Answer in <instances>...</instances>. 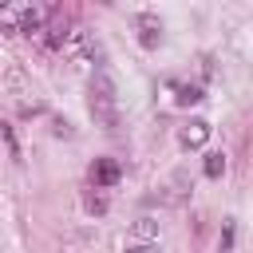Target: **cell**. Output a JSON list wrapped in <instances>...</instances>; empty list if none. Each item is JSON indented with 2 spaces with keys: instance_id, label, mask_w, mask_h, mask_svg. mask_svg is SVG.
<instances>
[{
  "instance_id": "ba28073f",
  "label": "cell",
  "mask_w": 253,
  "mask_h": 253,
  "mask_svg": "<svg viewBox=\"0 0 253 253\" xmlns=\"http://www.w3.org/2000/svg\"><path fill=\"white\" fill-rule=\"evenodd\" d=\"M225 174V154H206V178H221Z\"/></svg>"
},
{
  "instance_id": "52a82bcc",
  "label": "cell",
  "mask_w": 253,
  "mask_h": 253,
  "mask_svg": "<svg viewBox=\"0 0 253 253\" xmlns=\"http://www.w3.org/2000/svg\"><path fill=\"white\" fill-rule=\"evenodd\" d=\"M63 51H67L71 59H79V55H87V51H91V40H87V32H83V28H75V32H67V40H63Z\"/></svg>"
},
{
  "instance_id": "8992f818",
  "label": "cell",
  "mask_w": 253,
  "mask_h": 253,
  "mask_svg": "<svg viewBox=\"0 0 253 253\" xmlns=\"http://www.w3.org/2000/svg\"><path fill=\"white\" fill-rule=\"evenodd\" d=\"M40 28H43V12H40V8H24V12H16V32L32 36V32H40Z\"/></svg>"
},
{
  "instance_id": "3957f363",
  "label": "cell",
  "mask_w": 253,
  "mask_h": 253,
  "mask_svg": "<svg viewBox=\"0 0 253 253\" xmlns=\"http://www.w3.org/2000/svg\"><path fill=\"white\" fill-rule=\"evenodd\" d=\"M206 138H210V123H206V119H190V123L178 130L182 150H198V146H206Z\"/></svg>"
},
{
  "instance_id": "8fae6325",
  "label": "cell",
  "mask_w": 253,
  "mask_h": 253,
  "mask_svg": "<svg viewBox=\"0 0 253 253\" xmlns=\"http://www.w3.org/2000/svg\"><path fill=\"white\" fill-rule=\"evenodd\" d=\"M233 249V221H225V229H221V253H229Z\"/></svg>"
},
{
  "instance_id": "277c9868",
  "label": "cell",
  "mask_w": 253,
  "mask_h": 253,
  "mask_svg": "<svg viewBox=\"0 0 253 253\" xmlns=\"http://www.w3.org/2000/svg\"><path fill=\"white\" fill-rule=\"evenodd\" d=\"M119 162L115 158H95V166H91V186L95 190H107V186H115L119 182Z\"/></svg>"
},
{
  "instance_id": "7a4b0ae2",
  "label": "cell",
  "mask_w": 253,
  "mask_h": 253,
  "mask_svg": "<svg viewBox=\"0 0 253 253\" xmlns=\"http://www.w3.org/2000/svg\"><path fill=\"white\" fill-rule=\"evenodd\" d=\"M158 245V221L154 217H138L126 229V249H154Z\"/></svg>"
},
{
  "instance_id": "30bf717a",
  "label": "cell",
  "mask_w": 253,
  "mask_h": 253,
  "mask_svg": "<svg viewBox=\"0 0 253 253\" xmlns=\"http://www.w3.org/2000/svg\"><path fill=\"white\" fill-rule=\"evenodd\" d=\"M202 99V87H178V103L186 107V103H198Z\"/></svg>"
},
{
  "instance_id": "6da1fadb",
  "label": "cell",
  "mask_w": 253,
  "mask_h": 253,
  "mask_svg": "<svg viewBox=\"0 0 253 253\" xmlns=\"http://www.w3.org/2000/svg\"><path fill=\"white\" fill-rule=\"evenodd\" d=\"M91 119L103 130H115L119 126V95H115V83H111L107 71H99L91 79Z\"/></svg>"
},
{
  "instance_id": "9c48e42d",
  "label": "cell",
  "mask_w": 253,
  "mask_h": 253,
  "mask_svg": "<svg viewBox=\"0 0 253 253\" xmlns=\"http://www.w3.org/2000/svg\"><path fill=\"white\" fill-rule=\"evenodd\" d=\"M0 134H4V142H8V154L20 162V142H16V134H12V126H8V123H0Z\"/></svg>"
},
{
  "instance_id": "5b68a950",
  "label": "cell",
  "mask_w": 253,
  "mask_h": 253,
  "mask_svg": "<svg viewBox=\"0 0 253 253\" xmlns=\"http://www.w3.org/2000/svg\"><path fill=\"white\" fill-rule=\"evenodd\" d=\"M138 43L142 47H158L162 43V20L158 16H150V12L138 16Z\"/></svg>"
},
{
  "instance_id": "7c38bea8",
  "label": "cell",
  "mask_w": 253,
  "mask_h": 253,
  "mask_svg": "<svg viewBox=\"0 0 253 253\" xmlns=\"http://www.w3.org/2000/svg\"><path fill=\"white\" fill-rule=\"evenodd\" d=\"M126 253H150V249H126Z\"/></svg>"
}]
</instances>
